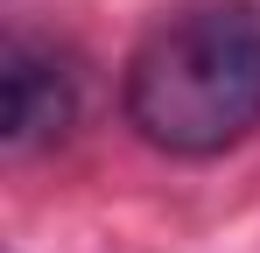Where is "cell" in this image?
I'll return each mask as SVG.
<instances>
[{"mask_svg": "<svg viewBox=\"0 0 260 253\" xmlns=\"http://www.w3.org/2000/svg\"><path fill=\"white\" fill-rule=\"evenodd\" d=\"M71 120H78V78L36 42H7V155L63 141Z\"/></svg>", "mask_w": 260, "mask_h": 253, "instance_id": "7a4b0ae2", "label": "cell"}, {"mask_svg": "<svg viewBox=\"0 0 260 253\" xmlns=\"http://www.w3.org/2000/svg\"><path fill=\"white\" fill-rule=\"evenodd\" d=\"M127 120L162 155H225L260 126V14L183 7L127 64Z\"/></svg>", "mask_w": 260, "mask_h": 253, "instance_id": "6da1fadb", "label": "cell"}]
</instances>
